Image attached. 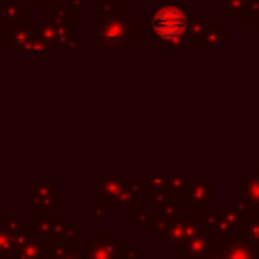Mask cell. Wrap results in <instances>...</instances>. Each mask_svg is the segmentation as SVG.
I'll list each match as a JSON object with an SVG mask.
<instances>
[{
	"label": "cell",
	"instance_id": "obj_1",
	"mask_svg": "<svg viewBox=\"0 0 259 259\" xmlns=\"http://www.w3.org/2000/svg\"><path fill=\"white\" fill-rule=\"evenodd\" d=\"M152 32L158 40L174 42L186 28V14L178 6H162L152 16Z\"/></svg>",
	"mask_w": 259,
	"mask_h": 259
}]
</instances>
